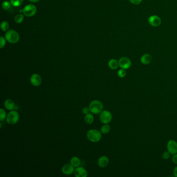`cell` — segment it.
<instances>
[{"label": "cell", "mask_w": 177, "mask_h": 177, "mask_svg": "<svg viewBox=\"0 0 177 177\" xmlns=\"http://www.w3.org/2000/svg\"><path fill=\"white\" fill-rule=\"evenodd\" d=\"M90 112L95 114H100L103 109V105L100 101L95 100L91 102L89 106Z\"/></svg>", "instance_id": "cell-1"}, {"label": "cell", "mask_w": 177, "mask_h": 177, "mask_svg": "<svg viewBox=\"0 0 177 177\" xmlns=\"http://www.w3.org/2000/svg\"><path fill=\"white\" fill-rule=\"evenodd\" d=\"M101 133L97 129H91L87 133V138L91 142H98L101 140Z\"/></svg>", "instance_id": "cell-2"}, {"label": "cell", "mask_w": 177, "mask_h": 177, "mask_svg": "<svg viewBox=\"0 0 177 177\" xmlns=\"http://www.w3.org/2000/svg\"><path fill=\"white\" fill-rule=\"evenodd\" d=\"M5 37L8 42L12 44H16L18 42L19 40L18 33L13 30L7 31L5 35Z\"/></svg>", "instance_id": "cell-3"}, {"label": "cell", "mask_w": 177, "mask_h": 177, "mask_svg": "<svg viewBox=\"0 0 177 177\" xmlns=\"http://www.w3.org/2000/svg\"><path fill=\"white\" fill-rule=\"evenodd\" d=\"M19 120V114L16 110H14L11 111L7 115L6 121L10 125H15L18 122Z\"/></svg>", "instance_id": "cell-4"}, {"label": "cell", "mask_w": 177, "mask_h": 177, "mask_svg": "<svg viewBox=\"0 0 177 177\" xmlns=\"http://www.w3.org/2000/svg\"><path fill=\"white\" fill-rule=\"evenodd\" d=\"M37 11V8L35 5L33 4H28L24 7L22 11H20V12L23 13V15L26 16L32 17L34 16Z\"/></svg>", "instance_id": "cell-5"}, {"label": "cell", "mask_w": 177, "mask_h": 177, "mask_svg": "<svg viewBox=\"0 0 177 177\" xmlns=\"http://www.w3.org/2000/svg\"><path fill=\"white\" fill-rule=\"evenodd\" d=\"M100 121L103 124L109 123L112 119L111 113L107 110H103L100 113L99 116Z\"/></svg>", "instance_id": "cell-6"}, {"label": "cell", "mask_w": 177, "mask_h": 177, "mask_svg": "<svg viewBox=\"0 0 177 177\" xmlns=\"http://www.w3.org/2000/svg\"><path fill=\"white\" fill-rule=\"evenodd\" d=\"M119 66L121 67V68L125 70L128 69L131 67V59L126 57H123L119 59Z\"/></svg>", "instance_id": "cell-7"}, {"label": "cell", "mask_w": 177, "mask_h": 177, "mask_svg": "<svg viewBox=\"0 0 177 177\" xmlns=\"http://www.w3.org/2000/svg\"><path fill=\"white\" fill-rule=\"evenodd\" d=\"M148 22L153 27H157L161 26L162 20L157 15H151L148 18Z\"/></svg>", "instance_id": "cell-8"}, {"label": "cell", "mask_w": 177, "mask_h": 177, "mask_svg": "<svg viewBox=\"0 0 177 177\" xmlns=\"http://www.w3.org/2000/svg\"><path fill=\"white\" fill-rule=\"evenodd\" d=\"M167 149L171 155L177 153V142L174 140H170L167 144Z\"/></svg>", "instance_id": "cell-9"}, {"label": "cell", "mask_w": 177, "mask_h": 177, "mask_svg": "<svg viewBox=\"0 0 177 177\" xmlns=\"http://www.w3.org/2000/svg\"><path fill=\"white\" fill-rule=\"evenodd\" d=\"M30 82L33 86L35 87L39 86L42 84V77L38 74H33L31 76Z\"/></svg>", "instance_id": "cell-10"}, {"label": "cell", "mask_w": 177, "mask_h": 177, "mask_svg": "<svg viewBox=\"0 0 177 177\" xmlns=\"http://www.w3.org/2000/svg\"><path fill=\"white\" fill-rule=\"evenodd\" d=\"M61 170L64 175H71L74 172V167L71 164H67L63 166Z\"/></svg>", "instance_id": "cell-11"}, {"label": "cell", "mask_w": 177, "mask_h": 177, "mask_svg": "<svg viewBox=\"0 0 177 177\" xmlns=\"http://www.w3.org/2000/svg\"><path fill=\"white\" fill-rule=\"evenodd\" d=\"M74 174L76 177H86L88 173L86 170L83 167H78L75 169Z\"/></svg>", "instance_id": "cell-12"}, {"label": "cell", "mask_w": 177, "mask_h": 177, "mask_svg": "<svg viewBox=\"0 0 177 177\" xmlns=\"http://www.w3.org/2000/svg\"><path fill=\"white\" fill-rule=\"evenodd\" d=\"M4 105L5 107L9 111H12L17 109V107L15 103H14V101L10 99H8L5 101Z\"/></svg>", "instance_id": "cell-13"}, {"label": "cell", "mask_w": 177, "mask_h": 177, "mask_svg": "<svg viewBox=\"0 0 177 177\" xmlns=\"http://www.w3.org/2000/svg\"><path fill=\"white\" fill-rule=\"evenodd\" d=\"M109 163V159L107 156H102L98 159V164L101 168L107 167Z\"/></svg>", "instance_id": "cell-14"}, {"label": "cell", "mask_w": 177, "mask_h": 177, "mask_svg": "<svg viewBox=\"0 0 177 177\" xmlns=\"http://www.w3.org/2000/svg\"><path fill=\"white\" fill-rule=\"evenodd\" d=\"M152 60V56L149 54L143 55L140 58V61L143 65H147L151 63Z\"/></svg>", "instance_id": "cell-15"}, {"label": "cell", "mask_w": 177, "mask_h": 177, "mask_svg": "<svg viewBox=\"0 0 177 177\" xmlns=\"http://www.w3.org/2000/svg\"><path fill=\"white\" fill-rule=\"evenodd\" d=\"M108 65L110 69L112 70H115L119 67V61H117L115 59H112L108 62Z\"/></svg>", "instance_id": "cell-16"}, {"label": "cell", "mask_w": 177, "mask_h": 177, "mask_svg": "<svg viewBox=\"0 0 177 177\" xmlns=\"http://www.w3.org/2000/svg\"><path fill=\"white\" fill-rule=\"evenodd\" d=\"M70 162H71V164L74 167H79V165H81V162L80 159L79 157H77V156L73 157L71 159Z\"/></svg>", "instance_id": "cell-17"}, {"label": "cell", "mask_w": 177, "mask_h": 177, "mask_svg": "<svg viewBox=\"0 0 177 177\" xmlns=\"http://www.w3.org/2000/svg\"><path fill=\"white\" fill-rule=\"evenodd\" d=\"M84 120L85 123L87 124H91L94 121V117L93 115H92L91 113L86 114L85 117H84Z\"/></svg>", "instance_id": "cell-18"}, {"label": "cell", "mask_w": 177, "mask_h": 177, "mask_svg": "<svg viewBox=\"0 0 177 177\" xmlns=\"http://www.w3.org/2000/svg\"><path fill=\"white\" fill-rule=\"evenodd\" d=\"M111 130V127L108 124H105L103 125L101 128V133L103 134H107L110 132Z\"/></svg>", "instance_id": "cell-19"}, {"label": "cell", "mask_w": 177, "mask_h": 177, "mask_svg": "<svg viewBox=\"0 0 177 177\" xmlns=\"http://www.w3.org/2000/svg\"><path fill=\"white\" fill-rule=\"evenodd\" d=\"M10 2L14 7H19L23 3V0H10Z\"/></svg>", "instance_id": "cell-20"}, {"label": "cell", "mask_w": 177, "mask_h": 177, "mask_svg": "<svg viewBox=\"0 0 177 177\" xmlns=\"http://www.w3.org/2000/svg\"><path fill=\"white\" fill-rule=\"evenodd\" d=\"M24 19V16L23 15L21 14H19L17 15L15 17V21L17 23H20L23 21Z\"/></svg>", "instance_id": "cell-21"}, {"label": "cell", "mask_w": 177, "mask_h": 177, "mask_svg": "<svg viewBox=\"0 0 177 177\" xmlns=\"http://www.w3.org/2000/svg\"><path fill=\"white\" fill-rule=\"evenodd\" d=\"M7 114L3 109H0V121L1 122L4 121L6 119Z\"/></svg>", "instance_id": "cell-22"}, {"label": "cell", "mask_w": 177, "mask_h": 177, "mask_svg": "<svg viewBox=\"0 0 177 177\" xmlns=\"http://www.w3.org/2000/svg\"><path fill=\"white\" fill-rule=\"evenodd\" d=\"M1 28L3 31H7L9 29V24L7 21H3L1 24Z\"/></svg>", "instance_id": "cell-23"}, {"label": "cell", "mask_w": 177, "mask_h": 177, "mask_svg": "<svg viewBox=\"0 0 177 177\" xmlns=\"http://www.w3.org/2000/svg\"><path fill=\"white\" fill-rule=\"evenodd\" d=\"M11 5H12V4H11V2L6 1H4V2H3L2 4V7L4 10H8L11 8Z\"/></svg>", "instance_id": "cell-24"}, {"label": "cell", "mask_w": 177, "mask_h": 177, "mask_svg": "<svg viewBox=\"0 0 177 177\" xmlns=\"http://www.w3.org/2000/svg\"><path fill=\"white\" fill-rule=\"evenodd\" d=\"M126 72L125 69H121L118 71L117 72V75L120 78H124L126 76Z\"/></svg>", "instance_id": "cell-25"}, {"label": "cell", "mask_w": 177, "mask_h": 177, "mask_svg": "<svg viewBox=\"0 0 177 177\" xmlns=\"http://www.w3.org/2000/svg\"><path fill=\"white\" fill-rule=\"evenodd\" d=\"M0 41H1V45H0V48H3L5 46L6 44V40L5 38L3 37H0Z\"/></svg>", "instance_id": "cell-26"}, {"label": "cell", "mask_w": 177, "mask_h": 177, "mask_svg": "<svg viewBox=\"0 0 177 177\" xmlns=\"http://www.w3.org/2000/svg\"><path fill=\"white\" fill-rule=\"evenodd\" d=\"M170 155H171V154L167 151L164 152L163 154H162V157H163L164 159H167L170 157Z\"/></svg>", "instance_id": "cell-27"}, {"label": "cell", "mask_w": 177, "mask_h": 177, "mask_svg": "<svg viewBox=\"0 0 177 177\" xmlns=\"http://www.w3.org/2000/svg\"><path fill=\"white\" fill-rule=\"evenodd\" d=\"M129 2L134 5H139L142 2V0H129Z\"/></svg>", "instance_id": "cell-28"}, {"label": "cell", "mask_w": 177, "mask_h": 177, "mask_svg": "<svg viewBox=\"0 0 177 177\" xmlns=\"http://www.w3.org/2000/svg\"><path fill=\"white\" fill-rule=\"evenodd\" d=\"M89 111H90V110H89V107H85L82 110V113L83 114H85V115L89 113Z\"/></svg>", "instance_id": "cell-29"}, {"label": "cell", "mask_w": 177, "mask_h": 177, "mask_svg": "<svg viewBox=\"0 0 177 177\" xmlns=\"http://www.w3.org/2000/svg\"><path fill=\"white\" fill-rule=\"evenodd\" d=\"M172 161L173 163L177 165V153L173 155Z\"/></svg>", "instance_id": "cell-30"}, {"label": "cell", "mask_w": 177, "mask_h": 177, "mask_svg": "<svg viewBox=\"0 0 177 177\" xmlns=\"http://www.w3.org/2000/svg\"><path fill=\"white\" fill-rule=\"evenodd\" d=\"M173 175L175 176V177H177V166L175 167L173 169Z\"/></svg>", "instance_id": "cell-31"}, {"label": "cell", "mask_w": 177, "mask_h": 177, "mask_svg": "<svg viewBox=\"0 0 177 177\" xmlns=\"http://www.w3.org/2000/svg\"><path fill=\"white\" fill-rule=\"evenodd\" d=\"M29 1H30L31 2L37 3L39 2L40 0H28Z\"/></svg>", "instance_id": "cell-32"}]
</instances>
